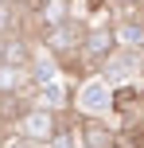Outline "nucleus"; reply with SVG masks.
I'll list each match as a JSON object with an SVG mask.
<instances>
[{
	"label": "nucleus",
	"mask_w": 144,
	"mask_h": 148,
	"mask_svg": "<svg viewBox=\"0 0 144 148\" xmlns=\"http://www.w3.org/2000/svg\"><path fill=\"white\" fill-rule=\"evenodd\" d=\"M27 70H31V86H35V90L47 86V82H55V78H62V62L55 59L43 43L35 47V55H31V66H27Z\"/></svg>",
	"instance_id": "nucleus-8"
},
{
	"label": "nucleus",
	"mask_w": 144,
	"mask_h": 148,
	"mask_svg": "<svg viewBox=\"0 0 144 148\" xmlns=\"http://www.w3.org/2000/svg\"><path fill=\"white\" fill-rule=\"evenodd\" d=\"M113 20H117V16H109V20H93V23H86V39H82V62H86V66L101 70V66L109 62V55L117 51Z\"/></svg>",
	"instance_id": "nucleus-2"
},
{
	"label": "nucleus",
	"mask_w": 144,
	"mask_h": 148,
	"mask_svg": "<svg viewBox=\"0 0 144 148\" xmlns=\"http://www.w3.org/2000/svg\"><path fill=\"white\" fill-rule=\"evenodd\" d=\"M82 39H86V23L82 20H66V23H59V27L43 31V47L62 62V66L82 62Z\"/></svg>",
	"instance_id": "nucleus-1"
},
{
	"label": "nucleus",
	"mask_w": 144,
	"mask_h": 148,
	"mask_svg": "<svg viewBox=\"0 0 144 148\" xmlns=\"http://www.w3.org/2000/svg\"><path fill=\"white\" fill-rule=\"evenodd\" d=\"M31 101L43 105V109H55V113H66V109H70V94H66V86H62V78L39 86L35 94H31Z\"/></svg>",
	"instance_id": "nucleus-9"
},
{
	"label": "nucleus",
	"mask_w": 144,
	"mask_h": 148,
	"mask_svg": "<svg viewBox=\"0 0 144 148\" xmlns=\"http://www.w3.org/2000/svg\"><path fill=\"white\" fill-rule=\"evenodd\" d=\"M31 55H35V43H31L23 31H12V35H0V62L4 66H31Z\"/></svg>",
	"instance_id": "nucleus-6"
},
{
	"label": "nucleus",
	"mask_w": 144,
	"mask_h": 148,
	"mask_svg": "<svg viewBox=\"0 0 144 148\" xmlns=\"http://www.w3.org/2000/svg\"><path fill=\"white\" fill-rule=\"evenodd\" d=\"M59 125H62V113H55V109H43V105H31V109L23 113V121L16 125V133L47 148V140H51V136L59 133Z\"/></svg>",
	"instance_id": "nucleus-4"
},
{
	"label": "nucleus",
	"mask_w": 144,
	"mask_h": 148,
	"mask_svg": "<svg viewBox=\"0 0 144 148\" xmlns=\"http://www.w3.org/2000/svg\"><path fill=\"white\" fill-rule=\"evenodd\" d=\"M140 78H144V55H140Z\"/></svg>",
	"instance_id": "nucleus-15"
},
{
	"label": "nucleus",
	"mask_w": 144,
	"mask_h": 148,
	"mask_svg": "<svg viewBox=\"0 0 144 148\" xmlns=\"http://www.w3.org/2000/svg\"><path fill=\"white\" fill-rule=\"evenodd\" d=\"M31 105L35 101H27V94H0V125H20Z\"/></svg>",
	"instance_id": "nucleus-11"
},
{
	"label": "nucleus",
	"mask_w": 144,
	"mask_h": 148,
	"mask_svg": "<svg viewBox=\"0 0 144 148\" xmlns=\"http://www.w3.org/2000/svg\"><path fill=\"white\" fill-rule=\"evenodd\" d=\"M0 94H35V86H31V70H23V66H4V62H0Z\"/></svg>",
	"instance_id": "nucleus-10"
},
{
	"label": "nucleus",
	"mask_w": 144,
	"mask_h": 148,
	"mask_svg": "<svg viewBox=\"0 0 144 148\" xmlns=\"http://www.w3.org/2000/svg\"><path fill=\"white\" fill-rule=\"evenodd\" d=\"M140 105H144V78H132V82L113 86V113H117V117L129 121Z\"/></svg>",
	"instance_id": "nucleus-7"
},
{
	"label": "nucleus",
	"mask_w": 144,
	"mask_h": 148,
	"mask_svg": "<svg viewBox=\"0 0 144 148\" xmlns=\"http://www.w3.org/2000/svg\"><path fill=\"white\" fill-rule=\"evenodd\" d=\"M78 133L86 148H117L121 129L109 125V117H78Z\"/></svg>",
	"instance_id": "nucleus-5"
},
{
	"label": "nucleus",
	"mask_w": 144,
	"mask_h": 148,
	"mask_svg": "<svg viewBox=\"0 0 144 148\" xmlns=\"http://www.w3.org/2000/svg\"><path fill=\"white\" fill-rule=\"evenodd\" d=\"M4 148H43V144H35V140H27V136H16V140H8Z\"/></svg>",
	"instance_id": "nucleus-14"
},
{
	"label": "nucleus",
	"mask_w": 144,
	"mask_h": 148,
	"mask_svg": "<svg viewBox=\"0 0 144 148\" xmlns=\"http://www.w3.org/2000/svg\"><path fill=\"white\" fill-rule=\"evenodd\" d=\"M47 148H86L82 144V133H78V121H62L59 133L47 140Z\"/></svg>",
	"instance_id": "nucleus-12"
},
{
	"label": "nucleus",
	"mask_w": 144,
	"mask_h": 148,
	"mask_svg": "<svg viewBox=\"0 0 144 148\" xmlns=\"http://www.w3.org/2000/svg\"><path fill=\"white\" fill-rule=\"evenodd\" d=\"M74 109L78 117H109L113 113V90L105 86V78H90L74 90Z\"/></svg>",
	"instance_id": "nucleus-3"
},
{
	"label": "nucleus",
	"mask_w": 144,
	"mask_h": 148,
	"mask_svg": "<svg viewBox=\"0 0 144 148\" xmlns=\"http://www.w3.org/2000/svg\"><path fill=\"white\" fill-rule=\"evenodd\" d=\"M16 16H20V12H16L12 0H0V35H12V31H16Z\"/></svg>",
	"instance_id": "nucleus-13"
}]
</instances>
